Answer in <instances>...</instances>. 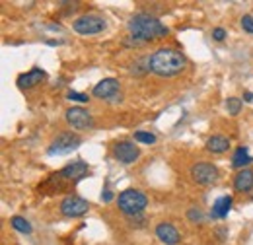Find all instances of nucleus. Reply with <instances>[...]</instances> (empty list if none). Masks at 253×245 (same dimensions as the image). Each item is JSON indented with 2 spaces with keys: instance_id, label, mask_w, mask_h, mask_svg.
Segmentation results:
<instances>
[{
  "instance_id": "7",
  "label": "nucleus",
  "mask_w": 253,
  "mask_h": 245,
  "mask_svg": "<svg viewBox=\"0 0 253 245\" xmlns=\"http://www.w3.org/2000/svg\"><path fill=\"white\" fill-rule=\"evenodd\" d=\"M90 208L88 201L76 197V195H70V197H64L61 201V212L68 218H78V216L86 214Z\"/></svg>"
},
{
  "instance_id": "10",
  "label": "nucleus",
  "mask_w": 253,
  "mask_h": 245,
  "mask_svg": "<svg viewBox=\"0 0 253 245\" xmlns=\"http://www.w3.org/2000/svg\"><path fill=\"white\" fill-rule=\"evenodd\" d=\"M61 179H66V181H80V179H84L86 175H88V163H84V162H72V163H68L66 167L61 169Z\"/></svg>"
},
{
  "instance_id": "20",
  "label": "nucleus",
  "mask_w": 253,
  "mask_h": 245,
  "mask_svg": "<svg viewBox=\"0 0 253 245\" xmlns=\"http://www.w3.org/2000/svg\"><path fill=\"white\" fill-rule=\"evenodd\" d=\"M134 140L136 142H142V144H154L156 142V136L152 132H144V130H138L134 134Z\"/></svg>"
},
{
  "instance_id": "16",
  "label": "nucleus",
  "mask_w": 253,
  "mask_h": 245,
  "mask_svg": "<svg viewBox=\"0 0 253 245\" xmlns=\"http://www.w3.org/2000/svg\"><path fill=\"white\" fill-rule=\"evenodd\" d=\"M253 162V158L250 156V152H248V148L246 146H242V148H238L236 152H234V158H232V165L236 167V169H244L246 165H250Z\"/></svg>"
},
{
  "instance_id": "2",
  "label": "nucleus",
  "mask_w": 253,
  "mask_h": 245,
  "mask_svg": "<svg viewBox=\"0 0 253 245\" xmlns=\"http://www.w3.org/2000/svg\"><path fill=\"white\" fill-rule=\"evenodd\" d=\"M128 31L132 37H138L140 41H154L160 37H166L169 30L160 22L158 18L150 14H136L128 22Z\"/></svg>"
},
{
  "instance_id": "18",
  "label": "nucleus",
  "mask_w": 253,
  "mask_h": 245,
  "mask_svg": "<svg viewBox=\"0 0 253 245\" xmlns=\"http://www.w3.org/2000/svg\"><path fill=\"white\" fill-rule=\"evenodd\" d=\"M10 224H12V228H14L16 232H20V234H32V224H30L26 218H22V216H12Z\"/></svg>"
},
{
  "instance_id": "6",
  "label": "nucleus",
  "mask_w": 253,
  "mask_h": 245,
  "mask_svg": "<svg viewBox=\"0 0 253 245\" xmlns=\"http://www.w3.org/2000/svg\"><path fill=\"white\" fill-rule=\"evenodd\" d=\"M191 179L199 185H211L218 179V169L212 163L199 162L191 167Z\"/></svg>"
},
{
  "instance_id": "14",
  "label": "nucleus",
  "mask_w": 253,
  "mask_h": 245,
  "mask_svg": "<svg viewBox=\"0 0 253 245\" xmlns=\"http://www.w3.org/2000/svg\"><path fill=\"white\" fill-rule=\"evenodd\" d=\"M234 187H236V191H240V193H248V191H252L253 189V169H242V171H238L236 173V177H234Z\"/></svg>"
},
{
  "instance_id": "17",
  "label": "nucleus",
  "mask_w": 253,
  "mask_h": 245,
  "mask_svg": "<svg viewBox=\"0 0 253 245\" xmlns=\"http://www.w3.org/2000/svg\"><path fill=\"white\" fill-rule=\"evenodd\" d=\"M230 206H232V197H220L214 203L211 216L212 218H224V216H228V212H230Z\"/></svg>"
},
{
  "instance_id": "15",
  "label": "nucleus",
  "mask_w": 253,
  "mask_h": 245,
  "mask_svg": "<svg viewBox=\"0 0 253 245\" xmlns=\"http://www.w3.org/2000/svg\"><path fill=\"white\" fill-rule=\"evenodd\" d=\"M230 148V140L226 136H220V134H214L207 140V150L212 154H222Z\"/></svg>"
},
{
  "instance_id": "26",
  "label": "nucleus",
  "mask_w": 253,
  "mask_h": 245,
  "mask_svg": "<svg viewBox=\"0 0 253 245\" xmlns=\"http://www.w3.org/2000/svg\"><path fill=\"white\" fill-rule=\"evenodd\" d=\"M101 199H103V203H109V201L113 199V193H111L109 189H105V191L101 193Z\"/></svg>"
},
{
  "instance_id": "23",
  "label": "nucleus",
  "mask_w": 253,
  "mask_h": 245,
  "mask_svg": "<svg viewBox=\"0 0 253 245\" xmlns=\"http://www.w3.org/2000/svg\"><path fill=\"white\" fill-rule=\"evenodd\" d=\"M68 99L78 101V103H86V101H88V95H86V93H78V92H68Z\"/></svg>"
},
{
  "instance_id": "22",
  "label": "nucleus",
  "mask_w": 253,
  "mask_h": 245,
  "mask_svg": "<svg viewBox=\"0 0 253 245\" xmlns=\"http://www.w3.org/2000/svg\"><path fill=\"white\" fill-rule=\"evenodd\" d=\"M242 28L248 31V33H253V16L252 14H248V16L242 18Z\"/></svg>"
},
{
  "instance_id": "1",
  "label": "nucleus",
  "mask_w": 253,
  "mask_h": 245,
  "mask_svg": "<svg viewBox=\"0 0 253 245\" xmlns=\"http://www.w3.org/2000/svg\"><path fill=\"white\" fill-rule=\"evenodd\" d=\"M185 57L175 49H158L148 59V70H152L158 76H175L185 68Z\"/></svg>"
},
{
  "instance_id": "24",
  "label": "nucleus",
  "mask_w": 253,
  "mask_h": 245,
  "mask_svg": "<svg viewBox=\"0 0 253 245\" xmlns=\"http://www.w3.org/2000/svg\"><path fill=\"white\" fill-rule=\"evenodd\" d=\"M189 220H193V222H201L203 220V214H201V210H197V208H191L189 210Z\"/></svg>"
},
{
  "instance_id": "4",
  "label": "nucleus",
  "mask_w": 253,
  "mask_h": 245,
  "mask_svg": "<svg viewBox=\"0 0 253 245\" xmlns=\"http://www.w3.org/2000/svg\"><path fill=\"white\" fill-rule=\"evenodd\" d=\"M80 144H82V138H80L78 134L63 132V134H59V136L51 142L49 154H51V156H64V154H70L72 150H76Z\"/></svg>"
},
{
  "instance_id": "12",
  "label": "nucleus",
  "mask_w": 253,
  "mask_h": 245,
  "mask_svg": "<svg viewBox=\"0 0 253 245\" xmlns=\"http://www.w3.org/2000/svg\"><path fill=\"white\" fill-rule=\"evenodd\" d=\"M156 236H158V240L164 245H177L181 242L179 232L171 224H168V222H162V224L156 226Z\"/></svg>"
},
{
  "instance_id": "13",
  "label": "nucleus",
  "mask_w": 253,
  "mask_h": 245,
  "mask_svg": "<svg viewBox=\"0 0 253 245\" xmlns=\"http://www.w3.org/2000/svg\"><path fill=\"white\" fill-rule=\"evenodd\" d=\"M43 78H45V72H43L41 68H33V70L22 74V76L18 78V86H20L22 90H30V88H35L37 84H41Z\"/></svg>"
},
{
  "instance_id": "9",
  "label": "nucleus",
  "mask_w": 253,
  "mask_h": 245,
  "mask_svg": "<svg viewBox=\"0 0 253 245\" xmlns=\"http://www.w3.org/2000/svg\"><path fill=\"white\" fill-rule=\"evenodd\" d=\"M113 156L121 162V163H134L140 156L138 146H134V142L130 140H123V142H117L115 148H113Z\"/></svg>"
},
{
  "instance_id": "11",
  "label": "nucleus",
  "mask_w": 253,
  "mask_h": 245,
  "mask_svg": "<svg viewBox=\"0 0 253 245\" xmlns=\"http://www.w3.org/2000/svg\"><path fill=\"white\" fill-rule=\"evenodd\" d=\"M119 92V82L115 78H105L101 80L99 84H95L94 95L95 97H101V99H109V101H115Z\"/></svg>"
},
{
  "instance_id": "3",
  "label": "nucleus",
  "mask_w": 253,
  "mask_h": 245,
  "mask_svg": "<svg viewBox=\"0 0 253 245\" xmlns=\"http://www.w3.org/2000/svg\"><path fill=\"white\" fill-rule=\"evenodd\" d=\"M119 210L126 216H134V214H142V210L146 208L148 204V199L142 191H136V189H126L119 195Z\"/></svg>"
},
{
  "instance_id": "8",
  "label": "nucleus",
  "mask_w": 253,
  "mask_h": 245,
  "mask_svg": "<svg viewBox=\"0 0 253 245\" xmlns=\"http://www.w3.org/2000/svg\"><path fill=\"white\" fill-rule=\"evenodd\" d=\"M66 122H68L70 126L78 128V130H84V128H92V126H94L92 115H90L86 109H82V107H72V109H68V111H66Z\"/></svg>"
},
{
  "instance_id": "19",
  "label": "nucleus",
  "mask_w": 253,
  "mask_h": 245,
  "mask_svg": "<svg viewBox=\"0 0 253 245\" xmlns=\"http://www.w3.org/2000/svg\"><path fill=\"white\" fill-rule=\"evenodd\" d=\"M226 109H228L230 115H238L240 109H242V99H238V97H230V99L226 101Z\"/></svg>"
},
{
  "instance_id": "5",
  "label": "nucleus",
  "mask_w": 253,
  "mask_h": 245,
  "mask_svg": "<svg viewBox=\"0 0 253 245\" xmlns=\"http://www.w3.org/2000/svg\"><path fill=\"white\" fill-rule=\"evenodd\" d=\"M72 26H74V31H78L80 35H94L105 30V20L95 14H88V16L78 18Z\"/></svg>"
},
{
  "instance_id": "25",
  "label": "nucleus",
  "mask_w": 253,
  "mask_h": 245,
  "mask_svg": "<svg viewBox=\"0 0 253 245\" xmlns=\"http://www.w3.org/2000/svg\"><path fill=\"white\" fill-rule=\"evenodd\" d=\"M212 37H214V39H216V41H222V39H224V37H226V31L222 30V28H216V30L212 31Z\"/></svg>"
},
{
  "instance_id": "27",
  "label": "nucleus",
  "mask_w": 253,
  "mask_h": 245,
  "mask_svg": "<svg viewBox=\"0 0 253 245\" xmlns=\"http://www.w3.org/2000/svg\"><path fill=\"white\" fill-rule=\"evenodd\" d=\"M244 99H246L248 103H252V101H253V93L252 92H246V93H244Z\"/></svg>"
},
{
  "instance_id": "21",
  "label": "nucleus",
  "mask_w": 253,
  "mask_h": 245,
  "mask_svg": "<svg viewBox=\"0 0 253 245\" xmlns=\"http://www.w3.org/2000/svg\"><path fill=\"white\" fill-rule=\"evenodd\" d=\"M126 218H128V224H130L132 228H134V226H136V228H142V226H144V222H146V218H144L142 214L126 216Z\"/></svg>"
}]
</instances>
